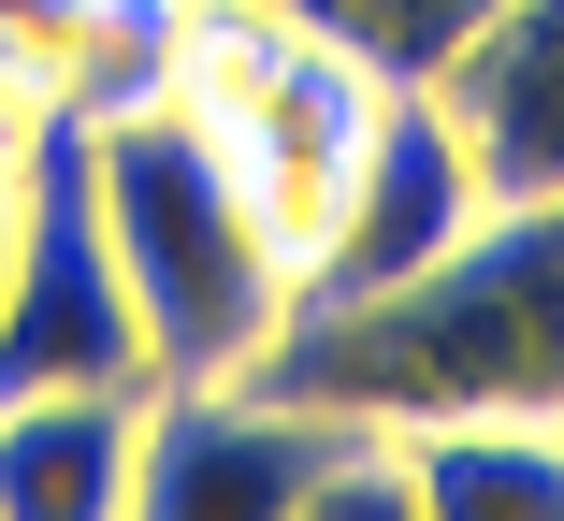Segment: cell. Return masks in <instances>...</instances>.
Returning a JSON list of instances; mask_svg holds the SVG:
<instances>
[{"instance_id":"4","label":"cell","mask_w":564,"mask_h":521,"mask_svg":"<svg viewBox=\"0 0 564 521\" xmlns=\"http://www.w3.org/2000/svg\"><path fill=\"white\" fill-rule=\"evenodd\" d=\"M0 391H101L145 377V319L117 232H101V160H87V101H30V131L0 145Z\"/></svg>"},{"instance_id":"2","label":"cell","mask_w":564,"mask_h":521,"mask_svg":"<svg viewBox=\"0 0 564 521\" xmlns=\"http://www.w3.org/2000/svg\"><path fill=\"white\" fill-rule=\"evenodd\" d=\"M87 160H101V232H117L131 319H145V391L261 377V348L290 319V232L261 218L232 145L174 87H117V101H87Z\"/></svg>"},{"instance_id":"8","label":"cell","mask_w":564,"mask_h":521,"mask_svg":"<svg viewBox=\"0 0 564 521\" xmlns=\"http://www.w3.org/2000/svg\"><path fill=\"white\" fill-rule=\"evenodd\" d=\"M145 449V377L101 391H0V521H117Z\"/></svg>"},{"instance_id":"9","label":"cell","mask_w":564,"mask_h":521,"mask_svg":"<svg viewBox=\"0 0 564 521\" xmlns=\"http://www.w3.org/2000/svg\"><path fill=\"white\" fill-rule=\"evenodd\" d=\"M405 507H464V521H564V421L535 405H478V421H405L391 435Z\"/></svg>"},{"instance_id":"7","label":"cell","mask_w":564,"mask_h":521,"mask_svg":"<svg viewBox=\"0 0 564 521\" xmlns=\"http://www.w3.org/2000/svg\"><path fill=\"white\" fill-rule=\"evenodd\" d=\"M434 101L492 203H550L564 188V0H492L464 58L434 73Z\"/></svg>"},{"instance_id":"11","label":"cell","mask_w":564,"mask_h":521,"mask_svg":"<svg viewBox=\"0 0 564 521\" xmlns=\"http://www.w3.org/2000/svg\"><path fill=\"white\" fill-rule=\"evenodd\" d=\"M0 218H15V188H0Z\"/></svg>"},{"instance_id":"5","label":"cell","mask_w":564,"mask_h":521,"mask_svg":"<svg viewBox=\"0 0 564 521\" xmlns=\"http://www.w3.org/2000/svg\"><path fill=\"white\" fill-rule=\"evenodd\" d=\"M131 507L145 521H318V507H405L391 435L290 405L261 377H188L145 391V449H131Z\"/></svg>"},{"instance_id":"6","label":"cell","mask_w":564,"mask_h":521,"mask_svg":"<svg viewBox=\"0 0 564 521\" xmlns=\"http://www.w3.org/2000/svg\"><path fill=\"white\" fill-rule=\"evenodd\" d=\"M478 218H492V188H478L464 131H448V101L434 87H391L377 131H362V160H348V188H333V218H318V247H304V275H290V304L405 290L434 247H464Z\"/></svg>"},{"instance_id":"3","label":"cell","mask_w":564,"mask_h":521,"mask_svg":"<svg viewBox=\"0 0 564 521\" xmlns=\"http://www.w3.org/2000/svg\"><path fill=\"white\" fill-rule=\"evenodd\" d=\"M160 87L232 145V174L261 188V218L290 232V275H304V247H318V218H333V188H348V160H362V131H377L391 87L362 58H333L318 30L261 15V0H188Z\"/></svg>"},{"instance_id":"1","label":"cell","mask_w":564,"mask_h":521,"mask_svg":"<svg viewBox=\"0 0 564 521\" xmlns=\"http://www.w3.org/2000/svg\"><path fill=\"white\" fill-rule=\"evenodd\" d=\"M261 391L333 405L362 435L405 421H478V405H535L564 421V188L550 203H492L464 247H434L405 290L362 304H290Z\"/></svg>"},{"instance_id":"10","label":"cell","mask_w":564,"mask_h":521,"mask_svg":"<svg viewBox=\"0 0 564 521\" xmlns=\"http://www.w3.org/2000/svg\"><path fill=\"white\" fill-rule=\"evenodd\" d=\"M261 15L318 30L333 58H362L377 87H434L448 58H464V30L492 15V0H261Z\"/></svg>"}]
</instances>
